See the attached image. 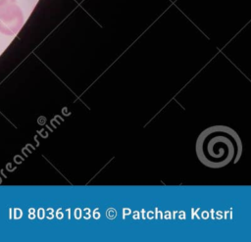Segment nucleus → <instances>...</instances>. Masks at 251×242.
I'll return each instance as SVG.
<instances>
[{
    "mask_svg": "<svg viewBox=\"0 0 251 242\" xmlns=\"http://www.w3.org/2000/svg\"><path fill=\"white\" fill-rule=\"evenodd\" d=\"M16 0H0V11L6 9L12 4H15Z\"/></svg>",
    "mask_w": 251,
    "mask_h": 242,
    "instance_id": "obj_3",
    "label": "nucleus"
},
{
    "mask_svg": "<svg viewBox=\"0 0 251 242\" xmlns=\"http://www.w3.org/2000/svg\"><path fill=\"white\" fill-rule=\"evenodd\" d=\"M80 215H81L80 210H79V209H75V218H80Z\"/></svg>",
    "mask_w": 251,
    "mask_h": 242,
    "instance_id": "obj_5",
    "label": "nucleus"
},
{
    "mask_svg": "<svg viewBox=\"0 0 251 242\" xmlns=\"http://www.w3.org/2000/svg\"><path fill=\"white\" fill-rule=\"evenodd\" d=\"M241 141L237 133L227 126H213L205 129L196 142V153L202 164L218 169L238 160Z\"/></svg>",
    "mask_w": 251,
    "mask_h": 242,
    "instance_id": "obj_1",
    "label": "nucleus"
},
{
    "mask_svg": "<svg viewBox=\"0 0 251 242\" xmlns=\"http://www.w3.org/2000/svg\"><path fill=\"white\" fill-rule=\"evenodd\" d=\"M25 22L22 9L15 3L0 11V32L5 35H15Z\"/></svg>",
    "mask_w": 251,
    "mask_h": 242,
    "instance_id": "obj_2",
    "label": "nucleus"
},
{
    "mask_svg": "<svg viewBox=\"0 0 251 242\" xmlns=\"http://www.w3.org/2000/svg\"><path fill=\"white\" fill-rule=\"evenodd\" d=\"M124 214H129V210H124Z\"/></svg>",
    "mask_w": 251,
    "mask_h": 242,
    "instance_id": "obj_6",
    "label": "nucleus"
},
{
    "mask_svg": "<svg viewBox=\"0 0 251 242\" xmlns=\"http://www.w3.org/2000/svg\"><path fill=\"white\" fill-rule=\"evenodd\" d=\"M116 211L113 209V208H110V209H108L107 210V212H106V215H107V218H114L115 217H116Z\"/></svg>",
    "mask_w": 251,
    "mask_h": 242,
    "instance_id": "obj_4",
    "label": "nucleus"
}]
</instances>
